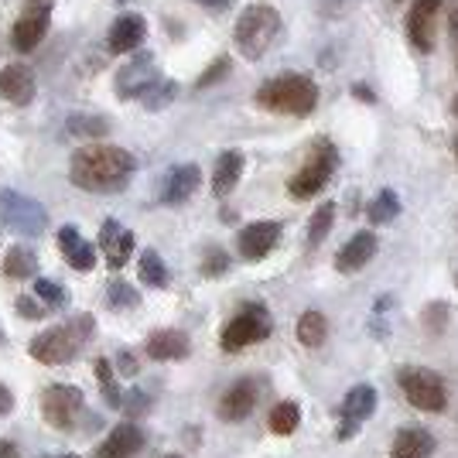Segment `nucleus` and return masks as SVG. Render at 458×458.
<instances>
[{
  "instance_id": "obj_1",
  "label": "nucleus",
  "mask_w": 458,
  "mask_h": 458,
  "mask_svg": "<svg viewBox=\"0 0 458 458\" xmlns=\"http://www.w3.org/2000/svg\"><path fill=\"white\" fill-rule=\"evenodd\" d=\"M134 174V154L116 144H86L72 154L69 178L82 191H120Z\"/></svg>"
},
{
  "instance_id": "obj_2",
  "label": "nucleus",
  "mask_w": 458,
  "mask_h": 458,
  "mask_svg": "<svg viewBox=\"0 0 458 458\" xmlns=\"http://www.w3.org/2000/svg\"><path fill=\"white\" fill-rule=\"evenodd\" d=\"M93 332H96L93 318L89 315H76V318H69L65 325H52L41 335H35L31 345H28V356L45 366H65L76 360L79 349L86 345V339Z\"/></svg>"
},
{
  "instance_id": "obj_3",
  "label": "nucleus",
  "mask_w": 458,
  "mask_h": 458,
  "mask_svg": "<svg viewBox=\"0 0 458 458\" xmlns=\"http://www.w3.org/2000/svg\"><path fill=\"white\" fill-rule=\"evenodd\" d=\"M257 106H264L270 114L308 116L318 106V86L308 76H298V72L277 76L257 89Z\"/></svg>"
},
{
  "instance_id": "obj_4",
  "label": "nucleus",
  "mask_w": 458,
  "mask_h": 458,
  "mask_svg": "<svg viewBox=\"0 0 458 458\" xmlns=\"http://www.w3.org/2000/svg\"><path fill=\"white\" fill-rule=\"evenodd\" d=\"M277 35H281V14L270 4H250L247 11L240 14V21H236V31H233L236 48H240L243 58L267 55Z\"/></svg>"
},
{
  "instance_id": "obj_5",
  "label": "nucleus",
  "mask_w": 458,
  "mask_h": 458,
  "mask_svg": "<svg viewBox=\"0 0 458 458\" xmlns=\"http://www.w3.org/2000/svg\"><path fill=\"white\" fill-rule=\"evenodd\" d=\"M397 383H401L403 397L414 411L424 414H441L448 407V383L441 373L428 369V366H401L397 369Z\"/></svg>"
},
{
  "instance_id": "obj_6",
  "label": "nucleus",
  "mask_w": 458,
  "mask_h": 458,
  "mask_svg": "<svg viewBox=\"0 0 458 458\" xmlns=\"http://www.w3.org/2000/svg\"><path fill=\"white\" fill-rule=\"evenodd\" d=\"M335 168H339V151L332 148V140H328V137H318V140L311 144L308 161L298 168V174H291L287 191H291L294 199H315V195L332 182Z\"/></svg>"
},
{
  "instance_id": "obj_7",
  "label": "nucleus",
  "mask_w": 458,
  "mask_h": 458,
  "mask_svg": "<svg viewBox=\"0 0 458 458\" xmlns=\"http://www.w3.org/2000/svg\"><path fill=\"white\" fill-rule=\"evenodd\" d=\"M270 332H274V322H270L267 305L250 301V305H243L226 325H223L219 345H223V352H243L247 345L264 343Z\"/></svg>"
},
{
  "instance_id": "obj_8",
  "label": "nucleus",
  "mask_w": 458,
  "mask_h": 458,
  "mask_svg": "<svg viewBox=\"0 0 458 458\" xmlns=\"http://www.w3.org/2000/svg\"><path fill=\"white\" fill-rule=\"evenodd\" d=\"M82 407H86V394L72 383H52L41 394V418L55 431L76 428V420L82 418Z\"/></svg>"
},
{
  "instance_id": "obj_9",
  "label": "nucleus",
  "mask_w": 458,
  "mask_h": 458,
  "mask_svg": "<svg viewBox=\"0 0 458 458\" xmlns=\"http://www.w3.org/2000/svg\"><path fill=\"white\" fill-rule=\"evenodd\" d=\"M52 24V0H24L18 21L11 28V45L18 52H35Z\"/></svg>"
},
{
  "instance_id": "obj_10",
  "label": "nucleus",
  "mask_w": 458,
  "mask_h": 458,
  "mask_svg": "<svg viewBox=\"0 0 458 458\" xmlns=\"http://www.w3.org/2000/svg\"><path fill=\"white\" fill-rule=\"evenodd\" d=\"M0 219L18 233H28V236H38L41 229L48 226V212L41 202L21 195V191H0Z\"/></svg>"
},
{
  "instance_id": "obj_11",
  "label": "nucleus",
  "mask_w": 458,
  "mask_h": 458,
  "mask_svg": "<svg viewBox=\"0 0 458 458\" xmlns=\"http://www.w3.org/2000/svg\"><path fill=\"white\" fill-rule=\"evenodd\" d=\"M373 411H377V386L356 383L343 401V418H339V428H335V438L339 441L356 438L360 435V424L366 418H373Z\"/></svg>"
},
{
  "instance_id": "obj_12",
  "label": "nucleus",
  "mask_w": 458,
  "mask_h": 458,
  "mask_svg": "<svg viewBox=\"0 0 458 458\" xmlns=\"http://www.w3.org/2000/svg\"><path fill=\"white\" fill-rule=\"evenodd\" d=\"M257 401H260V383L243 377V380L229 383L226 390H223L216 414H219V420L236 424V420H247L250 414L257 411Z\"/></svg>"
},
{
  "instance_id": "obj_13",
  "label": "nucleus",
  "mask_w": 458,
  "mask_h": 458,
  "mask_svg": "<svg viewBox=\"0 0 458 458\" xmlns=\"http://www.w3.org/2000/svg\"><path fill=\"white\" fill-rule=\"evenodd\" d=\"M441 14V0H414L411 14H407V35L418 52L435 48V21Z\"/></svg>"
},
{
  "instance_id": "obj_14",
  "label": "nucleus",
  "mask_w": 458,
  "mask_h": 458,
  "mask_svg": "<svg viewBox=\"0 0 458 458\" xmlns=\"http://www.w3.org/2000/svg\"><path fill=\"white\" fill-rule=\"evenodd\" d=\"M281 240V223H270V219H260V223H250V226L240 229V257L243 260H264L270 250L277 247Z\"/></svg>"
},
{
  "instance_id": "obj_15",
  "label": "nucleus",
  "mask_w": 458,
  "mask_h": 458,
  "mask_svg": "<svg viewBox=\"0 0 458 458\" xmlns=\"http://www.w3.org/2000/svg\"><path fill=\"white\" fill-rule=\"evenodd\" d=\"M144 431L137 428L134 420H123L116 424L106 438L99 441V448L93 452V458H134L144 448Z\"/></svg>"
},
{
  "instance_id": "obj_16",
  "label": "nucleus",
  "mask_w": 458,
  "mask_h": 458,
  "mask_svg": "<svg viewBox=\"0 0 458 458\" xmlns=\"http://www.w3.org/2000/svg\"><path fill=\"white\" fill-rule=\"evenodd\" d=\"M377 250H380L377 233H373V229H363V233H356V236L335 253V270H339V274H356V270H363L366 264L377 257Z\"/></svg>"
},
{
  "instance_id": "obj_17",
  "label": "nucleus",
  "mask_w": 458,
  "mask_h": 458,
  "mask_svg": "<svg viewBox=\"0 0 458 458\" xmlns=\"http://www.w3.org/2000/svg\"><path fill=\"white\" fill-rule=\"evenodd\" d=\"M99 250L106 257V264L114 270H120L131 257H134V233L123 229L116 219H106L103 229H99Z\"/></svg>"
},
{
  "instance_id": "obj_18",
  "label": "nucleus",
  "mask_w": 458,
  "mask_h": 458,
  "mask_svg": "<svg viewBox=\"0 0 458 458\" xmlns=\"http://www.w3.org/2000/svg\"><path fill=\"white\" fill-rule=\"evenodd\" d=\"M438 448L435 435L418 424H403L401 431L390 441V458H431Z\"/></svg>"
},
{
  "instance_id": "obj_19",
  "label": "nucleus",
  "mask_w": 458,
  "mask_h": 458,
  "mask_svg": "<svg viewBox=\"0 0 458 458\" xmlns=\"http://www.w3.org/2000/svg\"><path fill=\"white\" fill-rule=\"evenodd\" d=\"M157 82H161V79L154 72L151 58H137L131 65H123V72L116 76V93L123 96V99H134V96L144 99Z\"/></svg>"
},
{
  "instance_id": "obj_20",
  "label": "nucleus",
  "mask_w": 458,
  "mask_h": 458,
  "mask_svg": "<svg viewBox=\"0 0 458 458\" xmlns=\"http://www.w3.org/2000/svg\"><path fill=\"white\" fill-rule=\"evenodd\" d=\"M0 96L7 103H14V106L31 103V96H35V72H31V65H24V62L4 65L0 69Z\"/></svg>"
},
{
  "instance_id": "obj_21",
  "label": "nucleus",
  "mask_w": 458,
  "mask_h": 458,
  "mask_svg": "<svg viewBox=\"0 0 458 458\" xmlns=\"http://www.w3.org/2000/svg\"><path fill=\"white\" fill-rule=\"evenodd\" d=\"M144 349H148V356L157 360V363H174V360H185L189 356L191 343L182 328H157L154 335H148Z\"/></svg>"
},
{
  "instance_id": "obj_22",
  "label": "nucleus",
  "mask_w": 458,
  "mask_h": 458,
  "mask_svg": "<svg viewBox=\"0 0 458 458\" xmlns=\"http://www.w3.org/2000/svg\"><path fill=\"white\" fill-rule=\"evenodd\" d=\"M199 182H202V172L195 168V165H178L172 172L165 174V185H161V202L165 206H182V202H189L195 189H199Z\"/></svg>"
},
{
  "instance_id": "obj_23",
  "label": "nucleus",
  "mask_w": 458,
  "mask_h": 458,
  "mask_svg": "<svg viewBox=\"0 0 458 458\" xmlns=\"http://www.w3.org/2000/svg\"><path fill=\"white\" fill-rule=\"evenodd\" d=\"M58 250L65 253L72 270H93L96 267V247L89 240H82V233L76 226L58 229Z\"/></svg>"
},
{
  "instance_id": "obj_24",
  "label": "nucleus",
  "mask_w": 458,
  "mask_h": 458,
  "mask_svg": "<svg viewBox=\"0 0 458 458\" xmlns=\"http://www.w3.org/2000/svg\"><path fill=\"white\" fill-rule=\"evenodd\" d=\"M144 38H148L144 18H140V14H123V18H116L114 28H110V52H116V55L134 52Z\"/></svg>"
},
{
  "instance_id": "obj_25",
  "label": "nucleus",
  "mask_w": 458,
  "mask_h": 458,
  "mask_svg": "<svg viewBox=\"0 0 458 458\" xmlns=\"http://www.w3.org/2000/svg\"><path fill=\"white\" fill-rule=\"evenodd\" d=\"M240 174H243V154L240 151L219 154L216 172H212V191H216V199H226L229 191L240 185Z\"/></svg>"
},
{
  "instance_id": "obj_26",
  "label": "nucleus",
  "mask_w": 458,
  "mask_h": 458,
  "mask_svg": "<svg viewBox=\"0 0 458 458\" xmlns=\"http://www.w3.org/2000/svg\"><path fill=\"white\" fill-rule=\"evenodd\" d=\"M294 335H298V343L305 345V349H318V345H325V339H328V318H325L322 311L308 308L305 315L298 318Z\"/></svg>"
},
{
  "instance_id": "obj_27",
  "label": "nucleus",
  "mask_w": 458,
  "mask_h": 458,
  "mask_svg": "<svg viewBox=\"0 0 458 458\" xmlns=\"http://www.w3.org/2000/svg\"><path fill=\"white\" fill-rule=\"evenodd\" d=\"M267 428L274 431V435H281V438H287V435H294L298 428H301V407L294 401H281L270 407L267 414Z\"/></svg>"
},
{
  "instance_id": "obj_28",
  "label": "nucleus",
  "mask_w": 458,
  "mask_h": 458,
  "mask_svg": "<svg viewBox=\"0 0 458 458\" xmlns=\"http://www.w3.org/2000/svg\"><path fill=\"white\" fill-rule=\"evenodd\" d=\"M35 270H38V253H35L31 247L7 250V257H4V274H7V277L28 281V277H35Z\"/></svg>"
},
{
  "instance_id": "obj_29",
  "label": "nucleus",
  "mask_w": 458,
  "mask_h": 458,
  "mask_svg": "<svg viewBox=\"0 0 458 458\" xmlns=\"http://www.w3.org/2000/svg\"><path fill=\"white\" fill-rule=\"evenodd\" d=\"M366 216H369V223H373V226H386V223H394V219L401 216V199H397V191L383 189L380 195L369 202Z\"/></svg>"
},
{
  "instance_id": "obj_30",
  "label": "nucleus",
  "mask_w": 458,
  "mask_h": 458,
  "mask_svg": "<svg viewBox=\"0 0 458 458\" xmlns=\"http://www.w3.org/2000/svg\"><path fill=\"white\" fill-rule=\"evenodd\" d=\"M332 223H335V202H322L308 219V247H318L332 233Z\"/></svg>"
},
{
  "instance_id": "obj_31",
  "label": "nucleus",
  "mask_w": 458,
  "mask_h": 458,
  "mask_svg": "<svg viewBox=\"0 0 458 458\" xmlns=\"http://www.w3.org/2000/svg\"><path fill=\"white\" fill-rule=\"evenodd\" d=\"M140 281L148 287H168V267L154 250L140 253Z\"/></svg>"
},
{
  "instance_id": "obj_32",
  "label": "nucleus",
  "mask_w": 458,
  "mask_h": 458,
  "mask_svg": "<svg viewBox=\"0 0 458 458\" xmlns=\"http://www.w3.org/2000/svg\"><path fill=\"white\" fill-rule=\"evenodd\" d=\"M106 301H110V308L131 311V308L140 305V294H137V291L127 284V281H114V284L106 287Z\"/></svg>"
},
{
  "instance_id": "obj_33",
  "label": "nucleus",
  "mask_w": 458,
  "mask_h": 458,
  "mask_svg": "<svg viewBox=\"0 0 458 458\" xmlns=\"http://www.w3.org/2000/svg\"><path fill=\"white\" fill-rule=\"evenodd\" d=\"M35 298H38L45 308H65L69 305V294H65L55 281H48V277H38V281H35Z\"/></svg>"
},
{
  "instance_id": "obj_34",
  "label": "nucleus",
  "mask_w": 458,
  "mask_h": 458,
  "mask_svg": "<svg viewBox=\"0 0 458 458\" xmlns=\"http://www.w3.org/2000/svg\"><path fill=\"white\" fill-rule=\"evenodd\" d=\"M424 328H428V335H441L448 328V305L445 301H431L424 308Z\"/></svg>"
},
{
  "instance_id": "obj_35",
  "label": "nucleus",
  "mask_w": 458,
  "mask_h": 458,
  "mask_svg": "<svg viewBox=\"0 0 458 458\" xmlns=\"http://www.w3.org/2000/svg\"><path fill=\"white\" fill-rule=\"evenodd\" d=\"M229 270V253L219 247H212L206 257H202V277H223Z\"/></svg>"
},
{
  "instance_id": "obj_36",
  "label": "nucleus",
  "mask_w": 458,
  "mask_h": 458,
  "mask_svg": "<svg viewBox=\"0 0 458 458\" xmlns=\"http://www.w3.org/2000/svg\"><path fill=\"white\" fill-rule=\"evenodd\" d=\"M69 131H72V134H79V137H103L110 127H106L99 116H76V120L69 123Z\"/></svg>"
},
{
  "instance_id": "obj_37",
  "label": "nucleus",
  "mask_w": 458,
  "mask_h": 458,
  "mask_svg": "<svg viewBox=\"0 0 458 458\" xmlns=\"http://www.w3.org/2000/svg\"><path fill=\"white\" fill-rule=\"evenodd\" d=\"M174 93H178V86H174V82H157L151 93L144 96V106H148V110H161V106H168V103H172Z\"/></svg>"
},
{
  "instance_id": "obj_38",
  "label": "nucleus",
  "mask_w": 458,
  "mask_h": 458,
  "mask_svg": "<svg viewBox=\"0 0 458 458\" xmlns=\"http://www.w3.org/2000/svg\"><path fill=\"white\" fill-rule=\"evenodd\" d=\"M14 308H18L21 318H28V322H38V318H45V305H41L35 294H21L18 301H14Z\"/></svg>"
},
{
  "instance_id": "obj_39",
  "label": "nucleus",
  "mask_w": 458,
  "mask_h": 458,
  "mask_svg": "<svg viewBox=\"0 0 458 458\" xmlns=\"http://www.w3.org/2000/svg\"><path fill=\"white\" fill-rule=\"evenodd\" d=\"M223 76H229V58H216L209 69L199 76V82H195V86H199V89H209V86H216Z\"/></svg>"
},
{
  "instance_id": "obj_40",
  "label": "nucleus",
  "mask_w": 458,
  "mask_h": 458,
  "mask_svg": "<svg viewBox=\"0 0 458 458\" xmlns=\"http://www.w3.org/2000/svg\"><path fill=\"white\" fill-rule=\"evenodd\" d=\"M148 407H151L148 394H140V390H131V394H123V407H120V411H127V414H144Z\"/></svg>"
},
{
  "instance_id": "obj_41",
  "label": "nucleus",
  "mask_w": 458,
  "mask_h": 458,
  "mask_svg": "<svg viewBox=\"0 0 458 458\" xmlns=\"http://www.w3.org/2000/svg\"><path fill=\"white\" fill-rule=\"evenodd\" d=\"M116 373H120V377H137V360L131 352H120V356H116Z\"/></svg>"
},
{
  "instance_id": "obj_42",
  "label": "nucleus",
  "mask_w": 458,
  "mask_h": 458,
  "mask_svg": "<svg viewBox=\"0 0 458 458\" xmlns=\"http://www.w3.org/2000/svg\"><path fill=\"white\" fill-rule=\"evenodd\" d=\"M96 380L103 383V390L114 386V366H110V360H96Z\"/></svg>"
},
{
  "instance_id": "obj_43",
  "label": "nucleus",
  "mask_w": 458,
  "mask_h": 458,
  "mask_svg": "<svg viewBox=\"0 0 458 458\" xmlns=\"http://www.w3.org/2000/svg\"><path fill=\"white\" fill-rule=\"evenodd\" d=\"M11 411H14V394H11V386L0 383V418H7Z\"/></svg>"
},
{
  "instance_id": "obj_44",
  "label": "nucleus",
  "mask_w": 458,
  "mask_h": 458,
  "mask_svg": "<svg viewBox=\"0 0 458 458\" xmlns=\"http://www.w3.org/2000/svg\"><path fill=\"white\" fill-rule=\"evenodd\" d=\"M0 458H21L18 441H11V438H0Z\"/></svg>"
},
{
  "instance_id": "obj_45",
  "label": "nucleus",
  "mask_w": 458,
  "mask_h": 458,
  "mask_svg": "<svg viewBox=\"0 0 458 458\" xmlns=\"http://www.w3.org/2000/svg\"><path fill=\"white\" fill-rule=\"evenodd\" d=\"M448 31H452V41H458V0H452L448 7Z\"/></svg>"
},
{
  "instance_id": "obj_46",
  "label": "nucleus",
  "mask_w": 458,
  "mask_h": 458,
  "mask_svg": "<svg viewBox=\"0 0 458 458\" xmlns=\"http://www.w3.org/2000/svg\"><path fill=\"white\" fill-rule=\"evenodd\" d=\"M191 4H202V7H209V11H226L233 0H191Z\"/></svg>"
},
{
  "instance_id": "obj_47",
  "label": "nucleus",
  "mask_w": 458,
  "mask_h": 458,
  "mask_svg": "<svg viewBox=\"0 0 458 458\" xmlns=\"http://www.w3.org/2000/svg\"><path fill=\"white\" fill-rule=\"evenodd\" d=\"M356 96H360V99H366V103H373V93H369L366 86H356Z\"/></svg>"
},
{
  "instance_id": "obj_48",
  "label": "nucleus",
  "mask_w": 458,
  "mask_h": 458,
  "mask_svg": "<svg viewBox=\"0 0 458 458\" xmlns=\"http://www.w3.org/2000/svg\"><path fill=\"white\" fill-rule=\"evenodd\" d=\"M452 114L458 116V96H455V99H452Z\"/></svg>"
},
{
  "instance_id": "obj_49",
  "label": "nucleus",
  "mask_w": 458,
  "mask_h": 458,
  "mask_svg": "<svg viewBox=\"0 0 458 458\" xmlns=\"http://www.w3.org/2000/svg\"><path fill=\"white\" fill-rule=\"evenodd\" d=\"M452 148H455V161H458V137H455V144H452Z\"/></svg>"
},
{
  "instance_id": "obj_50",
  "label": "nucleus",
  "mask_w": 458,
  "mask_h": 458,
  "mask_svg": "<svg viewBox=\"0 0 458 458\" xmlns=\"http://www.w3.org/2000/svg\"><path fill=\"white\" fill-rule=\"evenodd\" d=\"M52 458H79V455H52Z\"/></svg>"
},
{
  "instance_id": "obj_51",
  "label": "nucleus",
  "mask_w": 458,
  "mask_h": 458,
  "mask_svg": "<svg viewBox=\"0 0 458 458\" xmlns=\"http://www.w3.org/2000/svg\"><path fill=\"white\" fill-rule=\"evenodd\" d=\"M165 458H182V455H165Z\"/></svg>"
},
{
  "instance_id": "obj_52",
  "label": "nucleus",
  "mask_w": 458,
  "mask_h": 458,
  "mask_svg": "<svg viewBox=\"0 0 458 458\" xmlns=\"http://www.w3.org/2000/svg\"><path fill=\"white\" fill-rule=\"evenodd\" d=\"M455 284H458V270H455Z\"/></svg>"
},
{
  "instance_id": "obj_53",
  "label": "nucleus",
  "mask_w": 458,
  "mask_h": 458,
  "mask_svg": "<svg viewBox=\"0 0 458 458\" xmlns=\"http://www.w3.org/2000/svg\"><path fill=\"white\" fill-rule=\"evenodd\" d=\"M394 4H401V0H394Z\"/></svg>"
}]
</instances>
